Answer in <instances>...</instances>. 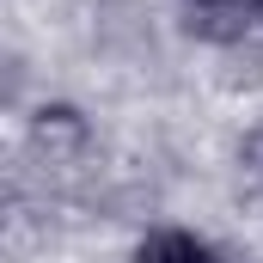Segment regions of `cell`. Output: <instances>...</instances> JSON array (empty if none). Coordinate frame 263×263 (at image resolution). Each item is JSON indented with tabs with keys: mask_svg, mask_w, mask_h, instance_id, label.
Here are the masks:
<instances>
[{
	"mask_svg": "<svg viewBox=\"0 0 263 263\" xmlns=\"http://www.w3.org/2000/svg\"><path fill=\"white\" fill-rule=\"evenodd\" d=\"M184 12H190V31L214 43H233L251 25V0H184Z\"/></svg>",
	"mask_w": 263,
	"mask_h": 263,
	"instance_id": "obj_1",
	"label": "cell"
},
{
	"mask_svg": "<svg viewBox=\"0 0 263 263\" xmlns=\"http://www.w3.org/2000/svg\"><path fill=\"white\" fill-rule=\"evenodd\" d=\"M135 263H214V251L202 245L196 233H184V227H165V233H147V239H141Z\"/></svg>",
	"mask_w": 263,
	"mask_h": 263,
	"instance_id": "obj_2",
	"label": "cell"
},
{
	"mask_svg": "<svg viewBox=\"0 0 263 263\" xmlns=\"http://www.w3.org/2000/svg\"><path fill=\"white\" fill-rule=\"evenodd\" d=\"M251 18H257V25H263V0H251Z\"/></svg>",
	"mask_w": 263,
	"mask_h": 263,
	"instance_id": "obj_3",
	"label": "cell"
}]
</instances>
